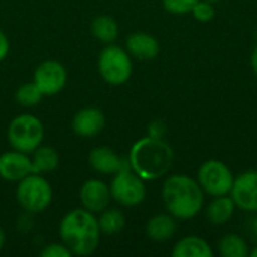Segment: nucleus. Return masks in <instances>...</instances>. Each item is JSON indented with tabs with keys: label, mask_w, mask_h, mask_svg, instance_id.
<instances>
[{
	"label": "nucleus",
	"mask_w": 257,
	"mask_h": 257,
	"mask_svg": "<svg viewBox=\"0 0 257 257\" xmlns=\"http://www.w3.org/2000/svg\"><path fill=\"white\" fill-rule=\"evenodd\" d=\"M130 166L145 181H154L164 176L175 160L172 146L158 137H143L137 140L130 151Z\"/></svg>",
	"instance_id": "obj_1"
},
{
	"label": "nucleus",
	"mask_w": 257,
	"mask_h": 257,
	"mask_svg": "<svg viewBox=\"0 0 257 257\" xmlns=\"http://www.w3.org/2000/svg\"><path fill=\"white\" fill-rule=\"evenodd\" d=\"M161 196L166 209L176 220L194 218L205 202V193L197 179L187 175L169 176L163 184Z\"/></svg>",
	"instance_id": "obj_2"
},
{
	"label": "nucleus",
	"mask_w": 257,
	"mask_h": 257,
	"mask_svg": "<svg viewBox=\"0 0 257 257\" xmlns=\"http://www.w3.org/2000/svg\"><path fill=\"white\" fill-rule=\"evenodd\" d=\"M59 235L72 254L90 256L99 245L101 230L93 212L72 209L62 218Z\"/></svg>",
	"instance_id": "obj_3"
},
{
	"label": "nucleus",
	"mask_w": 257,
	"mask_h": 257,
	"mask_svg": "<svg viewBox=\"0 0 257 257\" xmlns=\"http://www.w3.org/2000/svg\"><path fill=\"white\" fill-rule=\"evenodd\" d=\"M51 199H53L51 185L41 175L30 173L21 181H18L17 200L24 211L30 214L44 212L50 206Z\"/></svg>",
	"instance_id": "obj_4"
},
{
	"label": "nucleus",
	"mask_w": 257,
	"mask_h": 257,
	"mask_svg": "<svg viewBox=\"0 0 257 257\" xmlns=\"http://www.w3.org/2000/svg\"><path fill=\"white\" fill-rule=\"evenodd\" d=\"M44 139V126L36 116H17L8 126V142L12 149L24 154L33 152Z\"/></svg>",
	"instance_id": "obj_5"
},
{
	"label": "nucleus",
	"mask_w": 257,
	"mask_h": 257,
	"mask_svg": "<svg viewBox=\"0 0 257 257\" xmlns=\"http://www.w3.org/2000/svg\"><path fill=\"white\" fill-rule=\"evenodd\" d=\"M98 69L101 77L113 84L119 86L130 80L133 74V62L128 51L117 45H107L98 59Z\"/></svg>",
	"instance_id": "obj_6"
},
{
	"label": "nucleus",
	"mask_w": 257,
	"mask_h": 257,
	"mask_svg": "<svg viewBox=\"0 0 257 257\" xmlns=\"http://www.w3.org/2000/svg\"><path fill=\"white\" fill-rule=\"evenodd\" d=\"M235 176L232 170L220 160H208L197 170V182L203 193L211 197L226 196L230 193Z\"/></svg>",
	"instance_id": "obj_7"
},
{
	"label": "nucleus",
	"mask_w": 257,
	"mask_h": 257,
	"mask_svg": "<svg viewBox=\"0 0 257 257\" xmlns=\"http://www.w3.org/2000/svg\"><path fill=\"white\" fill-rule=\"evenodd\" d=\"M110 194L111 199L122 206H137L146 197L145 179H142L131 169H122L114 173V178L110 184Z\"/></svg>",
	"instance_id": "obj_8"
},
{
	"label": "nucleus",
	"mask_w": 257,
	"mask_h": 257,
	"mask_svg": "<svg viewBox=\"0 0 257 257\" xmlns=\"http://www.w3.org/2000/svg\"><path fill=\"white\" fill-rule=\"evenodd\" d=\"M33 83L38 86L42 95H56L66 84V69L57 60H45L36 68L33 74Z\"/></svg>",
	"instance_id": "obj_9"
},
{
	"label": "nucleus",
	"mask_w": 257,
	"mask_h": 257,
	"mask_svg": "<svg viewBox=\"0 0 257 257\" xmlns=\"http://www.w3.org/2000/svg\"><path fill=\"white\" fill-rule=\"evenodd\" d=\"M229 194L236 208L247 212H257V170L244 172L236 176Z\"/></svg>",
	"instance_id": "obj_10"
},
{
	"label": "nucleus",
	"mask_w": 257,
	"mask_h": 257,
	"mask_svg": "<svg viewBox=\"0 0 257 257\" xmlns=\"http://www.w3.org/2000/svg\"><path fill=\"white\" fill-rule=\"evenodd\" d=\"M111 200L110 187L99 179H89L80 188V202L90 212H102Z\"/></svg>",
	"instance_id": "obj_11"
},
{
	"label": "nucleus",
	"mask_w": 257,
	"mask_h": 257,
	"mask_svg": "<svg viewBox=\"0 0 257 257\" xmlns=\"http://www.w3.org/2000/svg\"><path fill=\"white\" fill-rule=\"evenodd\" d=\"M32 173V160L21 151H9L0 155V178L15 182Z\"/></svg>",
	"instance_id": "obj_12"
},
{
	"label": "nucleus",
	"mask_w": 257,
	"mask_h": 257,
	"mask_svg": "<svg viewBox=\"0 0 257 257\" xmlns=\"http://www.w3.org/2000/svg\"><path fill=\"white\" fill-rule=\"evenodd\" d=\"M89 163L92 169L101 175H113L122 169H131L128 158L119 157L113 149L107 146L93 148L89 154Z\"/></svg>",
	"instance_id": "obj_13"
},
{
	"label": "nucleus",
	"mask_w": 257,
	"mask_h": 257,
	"mask_svg": "<svg viewBox=\"0 0 257 257\" xmlns=\"http://www.w3.org/2000/svg\"><path fill=\"white\" fill-rule=\"evenodd\" d=\"M105 116L99 108L87 107L75 113L72 119V130L80 137H93L102 131Z\"/></svg>",
	"instance_id": "obj_14"
},
{
	"label": "nucleus",
	"mask_w": 257,
	"mask_h": 257,
	"mask_svg": "<svg viewBox=\"0 0 257 257\" xmlns=\"http://www.w3.org/2000/svg\"><path fill=\"white\" fill-rule=\"evenodd\" d=\"M126 50L130 56L140 60L155 59L160 53V44L157 38L145 32H136L126 38Z\"/></svg>",
	"instance_id": "obj_15"
},
{
	"label": "nucleus",
	"mask_w": 257,
	"mask_h": 257,
	"mask_svg": "<svg viewBox=\"0 0 257 257\" xmlns=\"http://www.w3.org/2000/svg\"><path fill=\"white\" fill-rule=\"evenodd\" d=\"M176 218L167 214L152 217L146 224V235L155 242H166L173 238L176 232Z\"/></svg>",
	"instance_id": "obj_16"
},
{
	"label": "nucleus",
	"mask_w": 257,
	"mask_h": 257,
	"mask_svg": "<svg viewBox=\"0 0 257 257\" xmlns=\"http://www.w3.org/2000/svg\"><path fill=\"white\" fill-rule=\"evenodd\" d=\"M235 209H236V205L232 197H227V194L218 196V197H214V200L208 205L206 218L211 224L223 226L232 220V217L235 215Z\"/></svg>",
	"instance_id": "obj_17"
},
{
	"label": "nucleus",
	"mask_w": 257,
	"mask_h": 257,
	"mask_svg": "<svg viewBox=\"0 0 257 257\" xmlns=\"http://www.w3.org/2000/svg\"><path fill=\"white\" fill-rule=\"evenodd\" d=\"M173 257H212L214 251L211 245L199 236H185L178 241L172 250Z\"/></svg>",
	"instance_id": "obj_18"
},
{
	"label": "nucleus",
	"mask_w": 257,
	"mask_h": 257,
	"mask_svg": "<svg viewBox=\"0 0 257 257\" xmlns=\"http://www.w3.org/2000/svg\"><path fill=\"white\" fill-rule=\"evenodd\" d=\"M59 166V154L51 146H38L33 151L32 158V173H48L56 170Z\"/></svg>",
	"instance_id": "obj_19"
},
{
	"label": "nucleus",
	"mask_w": 257,
	"mask_h": 257,
	"mask_svg": "<svg viewBox=\"0 0 257 257\" xmlns=\"http://www.w3.org/2000/svg\"><path fill=\"white\" fill-rule=\"evenodd\" d=\"M90 30H92L95 38H98L101 42H105V44H111L113 41H116V38L119 35L117 23L111 17H108V15L96 17L92 21Z\"/></svg>",
	"instance_id": "obj_20"
},
{
	"label": "nucleus",
	"mask_w": 257,
	"mask_h": 257,
	"mask_svg": "<svg viewBox=\"0 0 257 257\" xmlns=\"http://www.w3.org/2000/svg\"><path fill=\"white\" fill-rule=\"evenodd\" d=\"M218 253L223 257H247L250 254L248 245L239 235H227L218 242Z\"/></svg>",
	"instance_id": "obj_21"
},
{
	"label": "nucleus",
	"mask_w": 257,
	"mask_h": 257,
	"mask_svg": "<svg viewBox=\"0 0 257 257\" xmlns=\"http://www.w3.org/2000/svg\"><path fill=\"white\" fill-rule=\"evenodd\" d=\"M99 230L104 235H116L125 227V215L117 209H104L98 218Z\"/></svg>",
	"instance_id": "obj_22"
},
{
	"label": "nucleus",
	"mask_w": 257,
	"mask_h": 257,
	"mask_svg": "<svg viewBox=\"0 0 257 257\" xmlns=\"http://www.w3.org/2000/svg\"><path fill=\"white\" fill-rule=\"evenodd\" d=\"M42 96H44L42 92L38 89V86L35 83H26V84L20 86L15 93L17 102L23 107H33V105L39 104Z\"/></svg>",
	"instance_id": "obj_23"
},
{
	"label": "nucleus",
	"mask_w": 257,
	"mask_h": 257,
	"mask_svg": "<svg viewBox=\"0 0 257 257\" xmlns=\"http://www.w3.org/2000/svg\"><path fill=\"white\" fill-rule=\"evenodd\" d=\"M199 0H163V6L167 12L175 15H184L193 11Z\"/></svg>",
	"instance_id": "obj_24"
},
{
	"label": "nucleus",
	"mask_w": 257,
	"mask_h": 257,
	"mask_svg": "<svg viewBox=\"0 0 257 257\" xmlns=\"http://www.w3.org/2000/svg\"><path fill=\"white\" fill-rule=\"evenodd\" d=\"M191 14H193V17H194L197 21H200V23H208V21H211V20L215 17V9H214V5H212V3L205 2V0H199V2L194 5Z\"/></svg>",
	"instance_id": "obj_25"
},
{
	"label": "nucleus",
	"mask_w": 257,
	"mask_h": 257,
	"mask_svg": "<svg viewBox=\"0 0 257 257\" xmlns=\"http://www.w3.org/2000/svg\"><path fill=\"white\" fill-rule=\"evenodd\" d=\"M71 250L65 244H50L41 251V257H71Z\"/></svg>",
	"instance_id": "obj_26"
},
{
	"label": "nucleus",
	"mask_w": 257,
	"mask_h": 257,
	"mask_svg": "<svg viewBox=\"0 0 257 257\" xmlns=\"http://www.w3.org/2000/svg\"><path fill=\"white\" fill-rule=\"evenodd\" d=\"M164 123L163 122H154L151 123L149 126V136L152 137H158V139H163V134H164Z\"/></svg>",
	"instance_id": "obj_27"
},
{
	"label": "nucleus",
	"mask_w": 257,
	"mask_h": 257,
	"mask_svg": "<svg viewBox=\"0 0 257 257\" xmlns=\"http://www.w3.org/2000/svg\"><path fill=\"white\" fill-rule=\"evenodd\" d=\"M8 53H9V41L6 35L0 30V62L8 56Z\"/></svg>",
	"instance_id": "obj_28"
},
{
	"label": "nucleus",
	"mask_w": 257,
	"mask_h": 257,
	"mask_svg": "<svg viewBox=\"0 0 257 257\" xmlns=\"http://www.w3.org/2000/svg\"><path fill=\"white\" fill-rule=\"evenodd\" d=\"M251 68H253V72L257 75V45L253 50V54H251Z\"/></svg>",
	"instance_id": "obj_29"
},
{
	"label": "nucleus",
	"mask_w": 257,
	"mask_h": 257,
	"mask_svg": "<svg viewBox=\"0 0 257 257\" xmlns=\"http://www.w3.org/2000/svg\"><path fill=\"white\" fill-rule=\"evenodd\" d=\"M3 245H5V233H3V230L0 229V250L3 248Z\"/></svg>",
	"instance_id": "obj_30"
},
{
	"label": "nucleus",
	"mask_w": 257,
	"mask_h": 257,
	"mask_svg": "<svg viewBox=\"0 0 257 257\" xmlns=\"http://www.w3.org/2000/svg\"><path fill=\"white\" fill-rule=\"evenodd\" d=\"M250 256L257 257V247H254V250H253V251H250Z\"/></svg>",
	"instance_id": "obj_31"
},
{
	"label": "nucleus",
	"mask_w": 257,
	"mask_h": 257,
	"mask_svg": "<svg viewBox=\"0 0 257 257\" xmlns=\"http://www.w3.org/2000/svg\"><path fill=\"white\" fill-rule=\"evenodd\" d=\"M205 2H209V3H212V5H214V3H218L220 0H205Z\"/></svg>",
	"instance_id": "obj_32"
},
{
	"label": "nucleus",
	"mask_w": 257,
	"mask_h": 257,
	"mask_svg": "<svg viewBox=\"0 0 257 257\" xmlns=\"http://www.w3.org/2000/svg\"><path fill=\"white\" fill-rule=\"evenodd\" d=\"M254 233H256V236H257V218L254 220Z\"/></svg>",
	"instance_id": "obj_33"
},
{
	"label": "nucleus",
	"mask_w": 257,
	"mask_h": 257,
	"mask_svg": "<svg viewBox=\"0 0 257 257\" xmlns=\"http://www.w3.org/2000/svg\"><path fill=\"white\" fill-rule=\"evenodd\" d=\"M256 170H257V166H256Z\"/></svg>",
	"instance_id": "obj_34"
}]
</instances>
